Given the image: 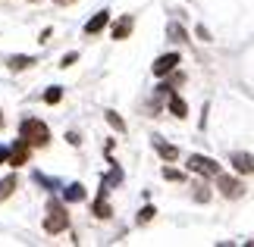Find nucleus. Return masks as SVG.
Returning <instances> with one entry per match:
<instances>
[{"mask_svg": "<svg viewBox=\"0 0 254 247\" xmlns=\"http://www.w3.org/2000/svg\"><path fill=\"white\" fill-rule=\"evenodd\" d=\"M32 63H35V56H25V53L9 56V69H13V72H22V69H28Z\"/></svg>", "mask_w": 254, "mask_h": 247, "instance_id": "nucleus-16", "label": "nucleus"}, {"mask_svg": "<svg viewBox=\"0 0 254 247\" xmlns=\"http://www.w3.org/2000/svg\"><path fill=\"white\" fill-rule=\"evenodd\" d=\"M120 182H123V169H120V166L113 163V169L104 175V182H101V185H107V188H110V185H120Z\"/></svg>", "mask_w": 254, "mask_h": 247, "instance_id": "nucleus-18", "label": "nucleus"}, {"mask_svg": "<svg viewBox=\"0 0 254 247\" xmlns=\"http://www.w3.org/2000/svg\"><path fill=\"white\" fill-rule=\"evenodd\" d=\"M132 28H135V16H120V19L110 25V35L116 38V41H126V38L132 35Z\"/></svg>", "mask_w": 254, "mask_h": 247, "instance_id": "nucleus-8", "label": "nucleus"}, {"mask_svg": "<svg viewBox=\"0 0 254 247\" xmlns=\"http://www.w3.org/2000/svg\"><path fill=\"white\" fill-rule=\"evenodd\" d=\"M185 166H189L191 172L204 175V179H213V175L220 172V163H213L210 156H204V153H191V156H189V163H185Z\"/></svg>", "mask_w": 254, "mask_h": 247, "instance_id": "nucleus-3", "label": "nucleus"}, {"mask_svg": "<svg viewBox=\"0 0 254 247\" xmlns=\"http://www.w3.org/2000/svg\"><path fill=\"white\" fill-rule=\"evenodd\" d=\"M170 113L176 116V119H185V116H189V103H185L179 94H173V91H170Z\"/></svg>", "mask_w": 254, "mask_h": 247, "instance_id": "nucleus-12", "label": "nucleus"}, {"mask_svg": "<svg viewBox=\"0 0 254 247\" xmlns=\"http://www.w3.org/2000/svg\"><path fill=\"white\" fill-rule=\"evenodd\" d=\"M60 100H63V88L60 85H51L44 91V103H60Z\"/></svg>", "mask_w": 254, "mask_h": 247, "instance_id": "nucleus-17", "label": "nucleus"}, {"mask_svg": "<svg viewBox=\"0 0 254 247\" xmlns=\"http://www.w3.org/2000/svg\"><path fill=\"white\" fill-rule=\"evenodd\" d=\"M28 156H32V147H28L22 138L9 147V156H6V166H13V169H19V166H25L28 163Z\"/></svg>", "mask_w": 254, "mask_h": 247, "instance_id": "nucleus-5", "label": "nucleus"}, {"mask_svg": "<svg viewBox=\"0 0 254 247\" xmlns=\"http://www.w3.org/2000/svg\"><path fill=\"white\" fill-rule=\"evenodd\" d=\"M107 122H110L120 135H126V122H123V116H120V113H107Z\"/></svg>", "mask_w": 254, "mask_h": 247, "instance_id": "nucleus-20", "label": "nucleus"}, {"mask_svg": "<svg viewBox=\"0 0 254 247\" xmlns=\"http://www.w3.org/2000/svg\"><path fill=\"white\" fill-rule=\"evenodd\" d=\"M179 60H182V56L176 53V50H173V53H163V56H157V60H154V66H151V72L157 75V78H163V75H170L173 69L179 66Z\"/></svg>", "mask_w": 254, "mask_h": 247, "instance_id": "nucleus-6", "label": "nucleus"}, {"mask_svg": "<svg viewBox=\"0 0 254 247\" xmlns=\"http://www.w3.org/2000/svg\"><path fill=\"white\" fill-rule=\"evenodd\" d=\"M57 6H66V3H75V0H54Z\"/></svg>", "mask_w": 254, "mask_h": 247, "instance_id": "nucleus-28", "label": "nucleus"}, {"mask_svg": "<svg viewBox=\"0 0 254 247\" xmlns=\"http://www.w3.org/2000/svg\"><path fill=\"white\" fill-rule=\"evenodd\" d=\"M194 188H198V191H194V200H210V191H207V188H204V185H194Z\"/></svg>", "mask_w": 254, "mask_h": 247, "instance_id": "nucleus-23", "label": "nucleus"}, {"mask_svg": "<svg viewBox=\"0 0 254 247\" xmlns=\"http://www.w3.org/2000/svg\"><path fill=\"white\" fill-rule=\"evenodd\" d=\"M198 38H201V41H210V32L204 25H198Z\"/></svg>", "mask_w": 254, "mask_h": 247, "instance_id": "nucleus-25", "label": "nucleus"}, {"mask_svg": "<svg viewBox=\"0 0 254 247\" xmlns=\"http://www.w3.org/2000/svg\"><path fill=\"white\" fill-rule=\"evenodd\" d=\"M232 169L239 175H251V153H232Z\"/></svg>", "mask_w": 254, "mask_h": 247, "instance_id": "nucleus-13", "label": "nucleus"}, {"mask_svg": "<svg viewBox=\"0 0 254 247\" xmlns=\"http://www.w3.org/2000/svg\"><path fill=\"white\" fill-rule=\"evenodd\" d=\"M213 179H217L220 194H223V197H229V200H236V197L245 194V188H242V182H239V179H229V175H223V172H217Z\"/></svg>", "mask_w": 254, "mask_h": 247, "instance_id": "nucleus-4", "label": "nucleus"}, {"mask_svg": "<svg viewBox=\"0 0 254 247\" xmlns=\"http://www.w3.org/2000/svg\"><path fill=\"white\" fill-rule=\"evenodd\" d=\"M69 225V213H66V203L60 197H51L47 200V216H44V232L47 235H60Z\"/></svg>", "mask_w": 254, "mask_h": 247, "instance_id": "nucleus-2", "label": "nucleus"}, {"mask_svg": "<svg viewBox=\"0 0 254 247\" xmlns=\"http://www.w3.org/2000/svg\"><path fill=\"white\" fill-rule=\"evenodd\" d=\"M16 188H19V179H16V175H6V179H0V200H6V197L13 194Z\"/></svg>", "mask_w": 254, "mask_h": 247, "instance_id": "nucleus-15", "label": "nucleus"}, {"mask_svg": "<svg viewBox=\"0 0 254 247\" xmlns=\"http://www.w3.org/2000/svg\"><path fill=\"white\" fill-rule=\"evenodd\" d=\"M19 138H22L28 147H47L51 144V128L41 119H35V116H25V119L19 122Z\"/></svg>", "mask_w": 254, "mask_h": 247, "instance_id": "nucleus-1", "label": "nucleus"}, {"mask_svg": "<svg viewBox=\"0 0 254 247\" xmlns=\"http://www.w3.org/2000/svg\"><path fill=\"white\" fill-rule=\"evenodd\" d=\"M167 38H170V41H176V44H182V41H189V32H185V25L170 22L167 25Z\"/></svg>", "mask_w": 254, "mask_h": 247, "instance_id": "nucleus-14", "label": "nucleus"}, {"mask_svg": "<svg viewBox=\"0 0 254 247\" xmlns=\"http://www.w3.org/2000/svg\"><path fill=\"white\" fill-rule=\"evenodd\" d=\"M163 179H170V182H185V172L173 169V166H163Z\"/></svg>", "mask_w": 254, "mask_h": 247, "instance_id": "nucleus-22", "label": "nucleus"}, {"mask_svg": "<svg viewBox=\"0 0 254 247\" xmlns=\"http://www.w3.org/2000/svg\"><path fill=\"white\" fill-rule=\"evenodd\" d=\"M107 194H110V188L107 185H101V194H97V200L91 203V213L97 216V219H110V203H107Z\"/></svg>", "mask_w": 254, "mask_h": 247, "instance_id": "nucleus-10", "label": "nucleus"}, {"mask_svg": "<svg viewBox=\"0 0 254 247\" xmlns=\"http://www.w3.org/2000/svg\"><path fill=\"white\" fill-rule=\"evenodd\" d=\"M154 213H157V210H154L151 203H148V206H141V213H138V219H135V222H138V225H148V222L154 219Z\"/></svg>", "mask_w": 254, "mask_h": 247, "instance_id": "nucleus-21", "label": "nucleus"}, {"mask_svg": "<svg viewBox=\"0 0 254 247\" xmlns=\"http://www.w3.org/2000/svg\"><path fill=\"white\" fill-rule=\"evenodd\" d=\"M28 3H35V0H28Z\"/></svg>", "mask_w": 254, "mask_h": 247, "instance_id": "nucleus-30", "label": "nucleus"}, {"mask_svg": "<svg viewBox=\"0 0 254 247\" xmlns=\"http://www.w3.org/2000/svg\"><path fill=\"white\" fill-rule=\"evenodd\" d=\"M107 25H110V9H101V13H94V16L85 22V35L94 38V35H101Z\"/></svg>", "mask_w": 254, "mask_h": 247, "instance_id": "nucleus-7", "label": "nucleus"}, {"mask_svg": "<svg viewBox=\"0 0 254 247\" xmlns=\"http://www.w3.org/2000/svg\"><path fill=\"white\" fill-rule=\"evenodd\" d=\"M151 144H154V150L160 153V160H167V163H173L176 156H179V150H176L173 144H167V141H163V138H157V135L151 138Z\"/></svg>", "mask_w": 254, "mask_h": 247, "instance_id": "nucleus-11", "label": "nucleus"}, {"mask_svg": "<svg viewBox=\"0 0 254 247\" xmlns=\"http://www.w3.org/2000/svg\"><path fill=\"white\" fill-rule=\"evenodd\" d=\"M0 125H3V116H0Z\"/></svg>", "mask_w": 254, "mask_h": 247, "instance_id": "nucleus-29", "label": "nucleus"}, {"mask_svg": "<svg viewBox=\"0 0 254 247\" xmlns=\"http://www.w3.org/2000/svg\"><path fill=\"white\" fill-rule=\"evenodd\" d=\"M63 188V203H82L88 191H85V185L82 182H72V185H60Z\"/></svg>", "mask_w": 254, "mask_h": 247, "instance_id": "nucleus-9", "label": "nucleus"}, {"mask_svg": "<svg viewBox=\"0 0 254 247\" xmlns=\"http://www.w3.org/2000/svg\"><path fill=\"white\" fill-rule=\"evenodd\" d=\"M32 179H35L38 185L51 188V191H57V188H60V182H57V179H51V175H44V172H32Z\"/></svg>", "mask_w": 254, "mask_h": 247, "instance_id": "nucleus-19", "label": "nucleus"}, {"mask_svg": "<svg viewBox=\"0 0 254 247\" xmlns=\"http://www.w3.org/2000/svg\"><path fill=\"white\" fill-rule=\"evenodd\" d=\"M66 138H69V144H72V147H79V144H82V138L75 135V132H69V135H66Z\"/></svg>", "mask_w": 254, "mask_h": 247, "instance_id": "nucleus-26", "label": "nucleus"}, {"mask_svg": "<svg viewBox=\"0 0 254 247\" xmlns=\"http://www.w3.org/2000/svg\"><path fill=\"white\" fill-rule=\"evenodd\" d=\"M6 156H9V147H0V163H6Z\"/></svg>", "mask_w": 254, "mask_h": 247, "instance_id": "nucleus-27", "label": "nucleus"}, {"mask_svg": "<svg viewBox=\"0 0 254 247\" xmlns=\"http://www.w3.org/2000/svg\"><path fill=\"white\" fill-rule=\"evenodd\" d=\"M75 60H79V53H75V50H72V53H63V60H60V69H66V66H72Z\"/></svg>", "mask_w": 254, "mask_h": 247, "instance_id": "nucleus-24", "label": "nucleus"}]
</instances>
